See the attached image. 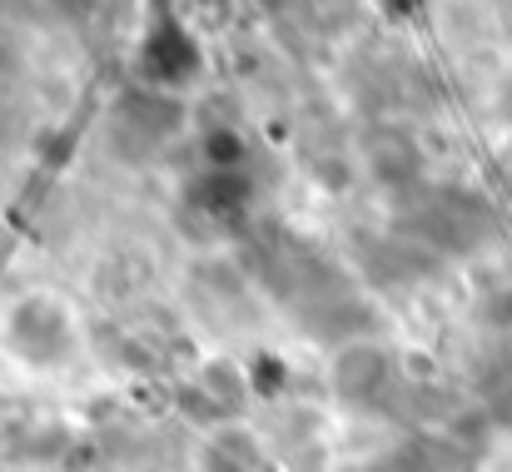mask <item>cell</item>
<instances>
[{
  "label": "cell",
  "mask_w": 512,
  "mask_h": 472,
  "mask_svg": "<svg viewBox=\"0 0 512 472\" xmlns=\"http://www.w3.org/2000/svg\"><path fill=\"white\" fill-rule=\"evenodd\" d=\"M0 348L35 373H60L75 363L80 353V328L75 314L60 294L30 289L20 299H10V309L0 314Z\"/></svg>",
  "instance_id": "6da1fadb"
},
{
  "label": "cell",
  "mask_w": 512,
  "mask_h": 472,
  "mask_svg": "<svg viewBox=\"0 0 512 472\" xmlns=\"http://www.w3.org/2000/svg\"><path fill=\"white\" fill-rule=\"evenodd\" d=\"M140 70H145V80H150L155 90H184V85L199 80L204 50H199V40H194L174 15H160V20L150 25L145 45H140Z\"/></svg>",
  "instance_id": "7a4b0ae2"
},
{
  "label": "cell",
  "mask_w": 512,
  "mask_h": 472,
  "mask_svg": "<svg viewBox=\"0 0 512 472\" xmlns=\"http://www.w3.org/2000/svg\"><path fill=\"white\" fill-rule=\"evenodd\" d=\"M383 378H388V363H383V353L368 348V343L343 348L339 363H334V383H339V393L348 398V403H363L368 393H378Z\"/></svg>",
  "instance_id": "3957f363"
},
{
  "label": "cell",
  "mask_w": 512,
  "mask_h": 472,
  "mask_svg": "<svg viewBox=\"0 0 512 472\" xmlns=\"http://www.w3.org/2000/svg\"><path fill=\"white\" fill-rule=\"evenodd\" d=\"M199 463H204V472H254L259 468V443H254V433H244V428L229 423V428H219V433L204 438Z\"/></svg>",
  "instance_id": "277c9868"
},
{
  "label": "cell",
  "mask_w": 512,
  "mask_h": 472,
  "mask_svg": "<svg viewBox=\"0 0 512 472\" xmlns=\"http://www.w3.org/2000/svg\"><path fill=\"white\" fill-rule=\"evenodd\" d=\"M194 199H199V209H209L219 219H234L244 209V199H249V179H244V169H209L199 179Z\"/></svg>",
  "instance_id": "5b68a950"
},
{
  "label": "cell",
  "mask_w": 512,
  "mask_h": 472,
  "mask_svg": "<svg viewBox=\"0 0 512 472\" xmlns=\"http://www.w3.org/2000/svg\"><path fill=\"white\" fill-rule=\"evenodd\" d=\"M204 164H209V169H244V140H239L234 130L204 135Z\"/></svg>",
  "instance_id": "8992f818"
}]
</instances>
